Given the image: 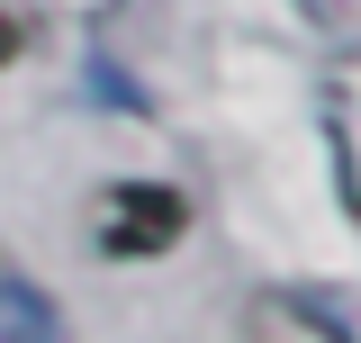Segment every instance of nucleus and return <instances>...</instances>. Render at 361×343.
Wrapping results in <instances>:
<instances>
[{
    "instance_id": "obj_1",
    "label": "nucleus",
    "mask_w": 361,
    "mask_h": 343,
    "mask_svg": "<svg viewBox=\"0 0 361 343\" xmlns=\"http://www.w3.org/2000/svg\"><path fill=\"white\" fill-rule=\"evenodd\" d=\"M180 226H190V199H180V190H163V181H127V190L99 199V253L154 262V253L180 244Z\"/></svg>"
},
{
    "instance_id": "obj_2",
    "label": "nucleus",
    "mask_w": 361,
    "mask_h": 343,
    "mask_svg": "<svg viewBox=\"0 0 361 343\" xmlns=\"http://www.w3.org/2000/svg\"><path fill=\"white\" fill-rule=\"evenodd\" d=\"M0 343H63L54 307H45L27 280H0Z\"/></svg>"
},
{
    "instance_id": "obj_3",
    "label": "nucleus",
    "mask_w": 361,
    "mask_h": 343,
    "mask_svg": "<svg viewBox=\"0 0 361 343\" xmlns=\"http://www.w3.org/2000/svg\"><path fill=\"white\" fill-rule=\"evenodd\" d=\"M253 316H262V343H343L325 316H307V307H289V299H262Z\"/></svg>"
},
{
    "instance_id": "obj_4",
    "label": "nucleus",
    "mask_w": 361,
    "mask_h": 343,
    "mask_svg": "<svg viewBox=\"0 0 361 343\" xmlns=\"http://www.w3.org/2000/svg\"><path fill=\"white\" fill-rule=\"evenodd\" d=\"M18 45H27V37H18V18H9V9H0V64H9V54H18Z\"/></svg>"
}]
</instances>
